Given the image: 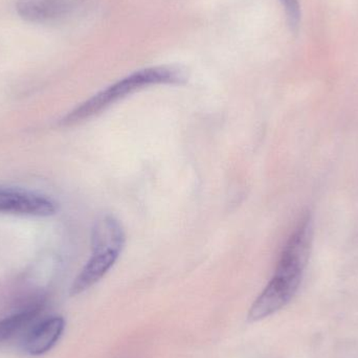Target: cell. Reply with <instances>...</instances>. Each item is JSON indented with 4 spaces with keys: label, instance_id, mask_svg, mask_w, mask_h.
Returning <instances> with one entry per match:
<instances>
[{
    "label": "cell",
    "instance_id": "6da1fadb",
    "mask_svg": "<svg viewBox=\"0 0 358 358\" xmlns=\"http://www.w3.org/2000/svg\"><path fill=\"white\" fill-rule=\"evenodd\" d=\"M313 219L304 215L280 255L273 278L248 311L250 322H259L286 306L300 288L313 248Z\"/></svg>",
    "mask_w": 358,
    "mask_h": 358
},
{
    "label": "cell",
    "instance_id": "7a4b0ae2",
    "mask_svg": "<svg viewBox=\"0 0 358 358\" xmlns=\"http://www.w3.org/2000/svg\"><path fill=\"white\" fill-rule=\"evenodd\" d=\"M187 80V71L182 67L173 65H161L140 69L81 103L61 119L60 125L71 127L88 121L126 96L150 86L182 84Z\"/></svg>",
    "mask_w": 358,
    "mask_h": 358
},
{
    "label": "cell",
    "instance_id": "3957f363",
    "mask_svg": "<svg viewBox=\"0 0 358 358\" xmlns=\"http://www.w3.org/2000/svg\"><path fill=\"white\" fill-rule=\"evenodd\" d=\"M125 243L122 223L113 215L100 217L92 227V256L73 280L71 296H79L100 282L119 260Z\"/></svg>",
    "mask_w": 358,
    "mask_h": 358
},
{
    "label": "cell",
    "instance_id": "277c9868",
    "mask_svg": "<svg viewBox=\"0 0 358 358\" xmlns=\"http://www.w3.org/2000/svg\"><path fill=\"white\" fill-rule=\"evenodd\" d=\"M56 212V202L48 196L18 187H0V214L50 217Z\"/></svg>",
    "mask_w": 358,
    "mask_h": 358
},
{
    "label": "cell",
    "instance_id": "5b68a950",
    "mask_svg": "<svg viewBox=\"0 0 358 358\" xmlns=\"http://www.w3.org/2000/svg\"><path fill=\"white\" fill-rule=\"evenodd\" d=\"M84 0H18L16 10L21 18L33 23H50L77 12Z\"/></svg>",
    "mask_w": 358,
    "mask_h": 358
},
{
    "label": "cell",
    "instance_id": "8992f818",
    "mask_svg": "<svg viewBox=\"0 0 358 358\" xmlns=\"http://www.w3.org/2000/svg\"><path fill=\"white\" fill-rule=\"evenodd\" d=\"M65 321L62 317H48L34 324L23 338V350L33 357L52 350L63 336Z\"/></svg>",
    "mask_w": 358,
    "mask_h": 358
},
{
    "label": "cell",
    "instance_id": "52a82bcc",
    "mask_svg": "<svg viewBox=\"0 0 358 358\" xmlns=\"http://www.w3.org/2000/svg\"><path fill=\"white\" fill-rule=\"evenodd\" d=\"M45 304V296L36 294L27 299V302L21 305L18 310L0 320V344L10 341L21 330L33 323L43 311Z\"/></svg>",
    "mask_w": 358,
    "mask_h": 358
},
{
    "label": "cell",
    "instance_id": "ba28073f",
    "mask_svg": "<svg viewBox=\"0 0 358 358\" xmlns=\"http://www.w3.org/2000/svg\"><path fill=\"white\" fill-rule=\"evenodd\" d=\"M281 1L285 8L290 25L296 29L300 23L301 18L300 4L298 0H281Z\"/></svg>",
    "mask_w": 358,
    "mask_h": 358
}]
</instances>
